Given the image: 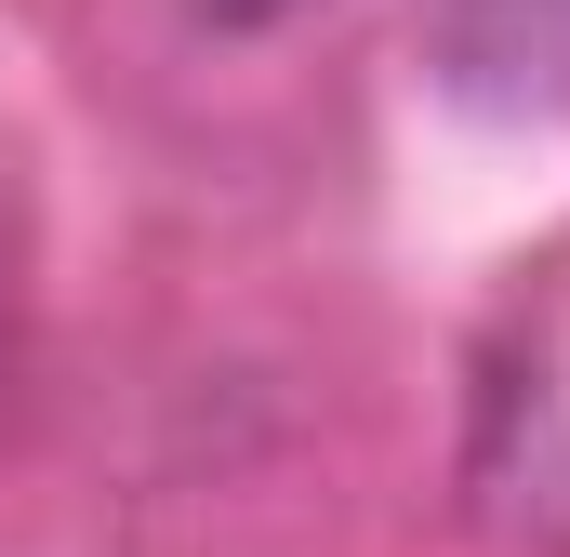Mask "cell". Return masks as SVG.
I'll return each mask as SVG.
<instances>
[{
  "instance_id": "1",
  "label": "cell",
  "mask_w": 570,
  "mask_h": 557,
  "mask_svg": "<svg viewBox=\"0 0 570 557\" xmlns=\"http://www.w3.org/2000/svg\"><path fill=\"white\" fill-rule=\"evenodd\" d=\"M425 53L478 107H570V0H425Z\"/></svg>"
}]
</instances>
